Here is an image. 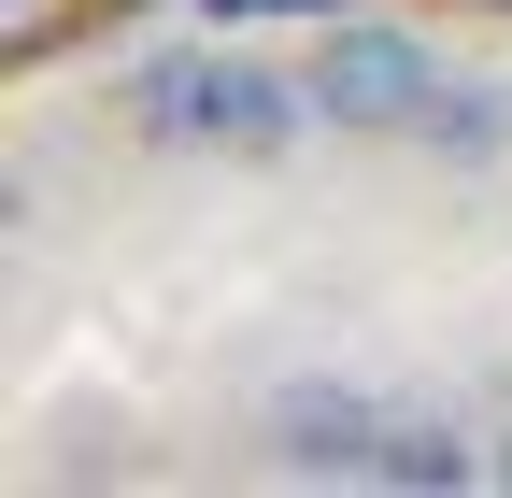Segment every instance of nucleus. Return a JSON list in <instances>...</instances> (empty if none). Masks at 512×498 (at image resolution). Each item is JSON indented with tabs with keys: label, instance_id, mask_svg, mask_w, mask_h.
<instances>
[{
	"label": "nucleus",
	"instance_id": "6e6552de",
	"mask_svg": "<svg viewBox=\"0 0 512 498\" xmlns=\"http://www.w3.org/2000/svg\"><path fill=\"white\" fill-rule=\"evenodd\" d=\"M299 15H342V0H299Z\"/></svg>",
	"mask_w": 512,
	"mask_h": 498
},
{
	"label": "nucleus",
	"instance_id": "1a4fd4ad",
	"mask_svg": "<svg viewBox=\"0 0 512 498\" xmlns=\"http://www.w3.org/2000/svg\"><path fill=\"white\" fill-rule=\"evenodd\" d=\"M114 15H143V0H114Z\"/></svg>",
	"mask_w": 512,
	"mask_h": 498
},
{
	"label": "nucleus",
	"instance_id": "39448f33",
	"mask_svg": "<svg viewBox=\"0 0 512 498\" xmlns=\"http://www.w3.org/2000/svg\"><path fill=\"white\" fill-rule=\"evenodd\" d=\"M413 143H441V157H484V143H498V100H484V86H441Z\"/></svg>",
	"mask_w": 512,
	"mask_h": 498
},
{
	"label": "nucleus",
	"instance_id": "7ed1b4c3",
	"mask_svg": "<svg viewBox=\"0 0 512 498\" xmlns=\"http://www.w3.org/2000/svg\"><path fill=\"white\" fill-rule=\"evenodd\" d=\"M370 456H384V399H356V385H285V399H271V470H299V484H370Z\"/></svg>",
	"mask_w": 512,
	"mask_h": 498
},
{
	"label": "nucleus",
	"instance_id": "f03ea898",
	"mask_svg": "<svg viewBox=\"0 0 512 498\" xmlns=\"http://www.w3.org/2000/svg\"><path fill=\"white\" fill-rule=\"evenodd\" d=\"M427 100H441V57L413 29L328 15V43H313V114L328 129H427Z\"/></svg>",
	"mask_w": 512,
	"mask_h": 498
},
{
	"label": "nucleus",
	"instance_id": "f257e3e1",
	"mask_svg": "<svg viewBox=\"0 0 512 498\" xmlns=\"http://www.w3.org/2000/svg\"><path fill=\"white\" fill-rule=\"evenodd\" d=\"M128 114H143L157 143H214V157H285L299 114H313V72H271V57H242L228 29L214 43H171L128 72Z\"/></svg>",
	"mask_w": 512,
	"mask_h": 498
},
{
	"label": "nucleus",
	"instance_id": "423d86ee",
	"mask_svg": "<svg viewBox=\"0 0 512 498\" xmlns=\"http://www.w3.org/2000/svg\"><path fill=\"white\" fill-rule=\"evenodd\" d=\"M242 15H299V0H200V29H242Z\"/></svg>",
	"mask_w": 512,
	"mask_h": 498
},
{
	"label": "nucleus",
	"instance_id": "20e7f679",
	"mask_svg": "<svg viewBox=\"0 0 512 498\" xmlns=\"http://www.w3.org/2000/svg\"><path fill=\"white\" fill-rule=\"evenodd\" d=\"M370 484H399V498H470V484H484V442H470V427H441V413H384Z\"/></svg>",
	"mask_w": 512,
	"mask_h": 498
},
{
	"label": "nucleus",
	"instance_id": "0eeeda50",
	"mask_svg": "<svg viewBox=\"0 0 512 498\" xmlns=\"http://www.w3.org/2000/svg\"><path fill=\"white\" fill-rule=\"evenodd\" d=\"M484 484H512V427H498V442H484Z\"/></svg>",
	"mask_w": 512,
	"mask_h": 498
}]
</instances>
